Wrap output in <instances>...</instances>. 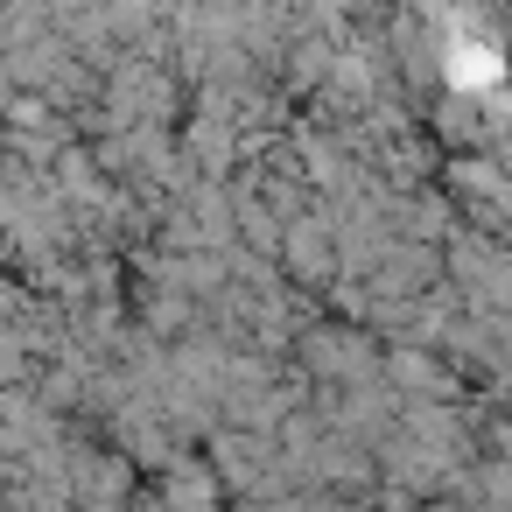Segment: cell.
I'll return each mask as SVG.
<instances>
[]
</instances>
